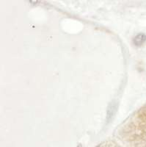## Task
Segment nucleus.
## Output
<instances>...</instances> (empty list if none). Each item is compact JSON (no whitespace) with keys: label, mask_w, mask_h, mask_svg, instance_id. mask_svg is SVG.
<instances>
[{"label":"nucleus","mask_w":146,"mask_h":147,"mask_svg":"<svg viewBox=\"0 0 146 147\" xmlns=\"http://www.w3.org/2000/svg\"><path fill=\"white\" fill-rule=\"evenodd\" d=\"M146 40V35L144 33H139L134 38L133 42L135 46H141Z\"/></svg>","instance_id":"f257e3e1"},{"label":"nucleus","mask_w":146,"mask_h":147,"mask_svg":"<svg viewBox=\"0 0 146 147\" xmlns=\"http://www.w3.org/2000/svg\"><path fill=\"white\" fill-rule=\"evenodd\" d=\"M77 147H82V146H81V144H79V145L78 146H77Z\"/></svg>","instance_id":"f03ea898"}]
</instances>
